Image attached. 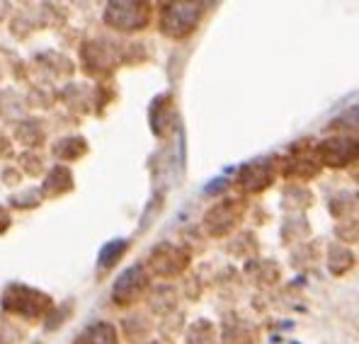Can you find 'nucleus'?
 Here are the masks:
<instances>
[{
	"label": "nucleus",
	"mask_w": 359,
	"mask_h": 344,
	"mask_svg": "<svg viewBox=\"0 0 359 344\" xmlns=\"http://www.w3.org/2000/svg\"><path fill=\"white\" fill-rule=\"evenodd\" d=\"M107 22L121 32H134L149 22V10H146L144 5H136V3L109 5Z\"/></svg>",
	"instance_id": "nucleus-2"
},
{
	"label": "nucleus",
	"mask_w": 359,
	"mask_h": 344,
	"mask_svg": "<svg viewBox=\"0 0 359 344\" xmlns=\"http://www.w3.org/2000/svg\"><path fill=\"white\" fill-rule=\"evenodd\" d=\"M199 13H202L199 5H189V3L168 5V10L163 13V32L172 36H184L187 32L194 29Z\"/></svg>",
	"instance_id": "nucleus-1"
},
{
	"label": "nucleus",
	"mask_w": 359,
	"mask_h": 344,
	"mask_svg": "<svg viewBox=\"0 0 359 344\" xmlns=\"http://www.w3.org/2000/svg\"><path fill=\"white\" fill-rule=\"evenodd\" d=\"M355 153V146L350 141H332V144H325L323 146V156H325V163H330L332 167H340L350 160V156Z\"/></svg>",
	"instance_id": "nucleus-3"
},
{
	"label": "nucleus",
	"mask_w": 359,
	"mask_h": 344,
	"mask_svg": "<svg viewBox=\"0 0 359 344\" xmlns=\"http://www.w3.org/2000/svg\"><path fill=\"white\" fill-rule=\"evenodd\" d=\"M102 340H114V330L109 325H95L83 332V337L76 344H104Z\"/></svg>",
	"instance_id": "nucleus-4"
}]
</instances>
